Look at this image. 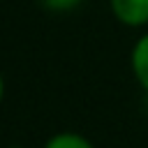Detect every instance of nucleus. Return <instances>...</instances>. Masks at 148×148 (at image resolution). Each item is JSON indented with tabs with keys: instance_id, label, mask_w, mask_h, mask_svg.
Instances as JSON below:
<instances>
[{
	"instance_id": "nucleus-1",
	"label": "nucleus",
	"mask_w": 148,
	"mask_h": 148,
	"mask_svg": "<svg viewBox=\"0 0 148 148\" xmlns=\"http://www.w3.org/2000/svg\"><path fill=\"white\" fill-rule=\"evenodd\" d=\"M111 14L127 28L148 25V0H109Z\"/></svg>"
},
{
	"instance_id": "nucleus-2",
	"label": "nucleus",
	"mask_w": 148,
	"mask_h": 148,
	"mask_svg": "<svg viewBox=\"0 0 148 148\" xmlns=\"http://www.w3.org/2000/svg\"><path fill=\"white\" fill-rule=\"evenodd\" d=\"M130 65H132V74L136 83L148 92V32L134 42L132 53H130Z\"/></svg>"
},
{
	"instance_id": "nucleus-3",
	"label": "nucleus",
	"mask_w": 148,
	"mask_h": 148,
	"mask_svg": "<svg viewBox=\"0 0 148 148\" xmlns=\"http://www.w3.org/2000/svg\"><path fill=\"white\" fill-rule=\"evenodd\" d=\"M42 148H95V143L76 132H56L53 136L46 139Z\"/></svg>"
},
{
	"instance_id": "nucleus-4",
	"label": "nucleus",
	"mask_w": 148,
	"mask_h": 148,
	"mask_svg": "<svg viewBox=\"0 0 148 148\" xmlns=\"http://www.w3.org/2000/svg\"><path fill=\"white\" fill-rule=\"evenodd\" d=\"M42 2V7L44 9H49V12H72V9H76L83 0H39Z\"/></svg>"
},
{
	"instance_id": "nucleus-5",
	"label": "nucleus",
	"mask_w": 148,
	"mask_h": 148,
	"mask_svg": "<svg viewBox=\"0 0 148 148\" xmlns=\"http://www.w3.org/2000/svg\"><path fill=\"white\" fill-rule=\"evenodd\" d=\"M2 97H5V79L0 74V104H2Z\"/></svg>"
},
{
	"instance_id": "nucleus-6",
	"label": "nucleus",
	"mask_w": 148,
	"mask_h": 148,
	"mask_svg": "<svg viewBox=\"0 0 148 148\" xmlns=\"http://www.w3.org/2000/svg\"><path fill=\"white\" fill-rule=\"evenodd\" d=\"M7 148H25V146H7Z\"/></svg>"
}]
</instances>
